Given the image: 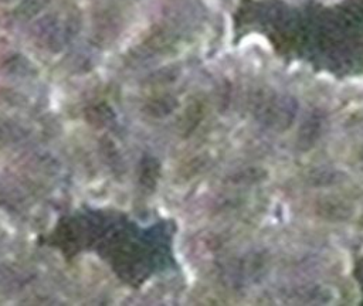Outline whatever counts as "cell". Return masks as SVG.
<instances>
[{
  "instance_id": "7a4b0ae2",
  "label": "cell",
  "mask_w": 363,
  "mask_h": 306,
  "mask_svg": "<svg viewBox=\"0 0 363 306\" xmlns=\"http://www.w3.org/2000/svg\"><path fill=\"white\" fill-rule=\"evenodd\" d=\"M173 220L141 226L129 216L109 209H83L63 217L43 240L64 255L91 252L127 285L139 288L152 276L178 267Z\"/></svg>"
},
{
  "instance_id": "6da1fadb",
  "label": "cell",
  "mask_w": 363,
  "mask_h": 306,
  "mask_svg": "<svg viewBox=\"0 0 363 306\" xmlns=\"http://www.w3.org/2000/svg\"><path fill=\"white\" fill-rule=\"evenodd\" d=\"M238 27L261 33L274 50L336 77H363V0L290 6L246 1Z\"/></svg>"
},
{
  "instance_id": "3957f363",
  "label": "cell",
  "mask_w": 363,
  "mask_h": 306,
  "mask_svg": "<svg viewBox=\"0 0 363 306\" xmlns=\"http://www.w3.org/2000/svg\"><path fill=\"white\" fill-rule=\"evenodd\" d=\"M353 276H355V279L358 281V284H359V287H361V290H362L363 293V257L356 262V265H355V272H353Z\"/></svg>"
}]
</instances>
